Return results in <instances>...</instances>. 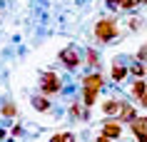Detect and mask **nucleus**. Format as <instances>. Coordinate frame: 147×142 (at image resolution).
<instances>
[{"mask_svg": "<svg viewBox=\"0 0 147 142\" xmlns=\"http://www.w3.org/2000/svg\"><path fill=\"white\" fill-rule=\"evenodd\" d=\"M130 75H132V80H142V77H147V65L135 60V63L130 65Z\"/></svg>", "mask_w": 147, "mask_h": 142, "instance_id": "0eeeda50", "label": "nucleus"}, {"mask_svg": "<svg viewBox=\"0 0 147 142\" xmlns=\"http://www.w3.org/2000/svg\"><path fill=\"white\" fill-rule=\"evenodd\" d=\"M0 112H3L5 117H13V115H15V107H13V102H3V107H0Z\"/></svg>", "mask_w": 147, "mask_h": 142, "instance_id": "ddd939ff", "label": "nucleus"}, {"mask_svg": "<svg viewBox=\"0 0 147 142\" xmlns=\"http://www.w3.org/2000/svg\"><path fill=\"white\" fill-rule=\"evenodd\" d=\"M130 75V67L127 65H122V63H112V70H110V77L115 80V82H122L125 77Z\"/></svg>", "mask_w": 147, "mask_h": 142, "instance_id": "423d86ee", "label": "nucleus"}, {"mask_svg": "<svg viewBox=\"0 0 147 142\" xmlns=\"http://www.w3.org/2000/svg\"><path fill=\"white\" fill-rule=\"evenodd\" d=\"M50 142H75V137H72L70 132H60V135H55Z\"/></svg>", "mask_w": 147, "mask_h": 142, "instance_id": "f8f14e48", "label": "nucleus"}, {"mask_svg": "<svg viewBox=\"0 0 147 142\" xmlns=\"http://www.w3.org/2000/svg\"><path fill=\"white\" fill-rule=\"evenodd\" d=\"M105 3H107V8H110V10H120V5H122L125 0H105Z\"/></svg>", "mask_w": 147, "mask_h": 142, "instance_id": "4468645a", "label": "nucleus"}, {"mask_svg": "<svg viewBox=\"0 0 147 142\" xmlns=\"http://www.w3.org/2000/svg\"><path fill=\"white\" fill-rule=\"evenodd\" d=\"M102 92V75L100 72H87L82 77V107L90 110L97 102V95Z\"/></svg>", "mask_w": 147, "mask_h": 142, "instance_id": "f257e3e1", "label": "nucleus"}, {"mask_svg": "<svg viewBox=\"0 0 147 142\" xmlns=\"http://www.w3.org/2000/svg\"><path fill=\"white\" fill-rule=\"evenodd\" d=\"M60 90H62V82L55 72H42L40 75V95L53 97V95H60Z\"/></svg>", "mask_w": 147, "mask_h": 142, "instance_id": "7ed1b4c3", "label": "nucleus"}, {"mask_svg": "<svg viewBox=\"0 0 147 142\" xmlns=\"http://www.w3.org/2000/svg\"><path fill=\"white\" fill-rule=\"evenodd\" d=\"M95 142H112V140H107V137H102V135H100V137H97Z\"/></svg>", "mask_w": 147, "mask_h": 142, "instance_id": "dca6fc26", "label": "nucleus"}, {"mask_svg": "<svg viewBox=\"0 0 147 142\" xmlns=\"http://www.w3.org/2000/svg\"><path fill=\"white\" fill-rule=\"evenodd\" d=\"M97 60H100V55H97L95 50H87L85 52V63L90 65V67H97Z\"/></svg>", "mask_w": 147, "mask_h": 142, "instance_id": "9b49d317", "label": "nucleus"}, {"mask_svg": "<svg viewBox=\"0 0 147 142\" xmlns=\"http://www.w3.org/2000/svg\"><path fill=\"white\" fill-rule=\"evenodd\" d=\"M57 60H60V63L65 65V70H70V72H72V70H78L80 65L85 63V60H82V55L78 52V47H72V45L65 47V50H60Z\"/></svg>", "mask_w": 147, "mask_h": 142, "instance_id": "20e7f679", "label": "nucleus"}, {"mask_svg": "<svg viewBox=\"0 0 147 142\" xmlns=\"http://www.w3.org/2000/svg\"><path fill=\"white\" fill-rule=\"evenodd\" d=\"M70 117H72V120H82V117H85V115H82V105H80V102L70 105Z\"/></svg>", "mask_w": 147, "mask_h": 142, "instance_id": "9d476101", "label": "nucleus"}, {"mask_svg": "<svg viewBox=\"0 0 147 142\" xmlns=\"http://www.w3.org/2000/svg\"><path fill=\"white\" fill-rule=\"evenodd\" d=\"M130 92H132V97H135V100H137V97H142V95L147 92V82H145V77H142V80H132Z\"/></svg>", "mask_w": 147, "mask_h": 142, "instance_id": "1a4fd4ad", "label": "nucleus"}, {"mask_svg": "<svg viewBox=\"0 0 147 142\" xmlns=\"http://www.w3.org/2000/svg\"><path fill=\"white\" fill-rule=\"evenodd\" d=\"M117 35H120V28H117V20L112 15H105L95 23V38L100 40V42H110Z\"/></svg>", "mask_w": 147, "mask_h": 142, "instance_id": "f03ea898", "label": "nucleus"}, {"mask_svg": "<svg viewBox=\"0 0 147 142\" xmlns=\"http://www.w3.org/2000/svg\"><path fill=\"white\" fill-rule=\"evenodd\" d=\"M135 102H137L140 107H142V110H147V92L142 95V97H137V100H135Z\"/></svg>", "mask_w": 147, "mask_h": 142, "instance_id": "2eb2a0df", "label": "nucleus"}, {"mask_svg": "<svg viewBox=\"0 0 147 142\" xmlns=\"http://www.w3.org/2000/svg\"><path fill=\"white\" fill-rule=\"evenodd\" d=\"M120 135H122V122H120V120H105V125H102V137L117 140Z\"/></svg>", "mask_w": 147, "mask_h": 142, "instance_id": "39448f33", "label": "nucleus"}, {"mask_svg": "<svg viewBox=\"0 0 147 142\" xmlns=\"http://www.w3.org/2000/svg\"><path fill=\"white\" fill-rule=\"evenodd\" d=\"M32 107L38 112H47L50 110V97H45V95H35L32 97Z\"/></svg>", "mask_w": 147, "mask_h": 142, "instance_id": "6e6552de", "label": "nucleus"}]
</instances>
